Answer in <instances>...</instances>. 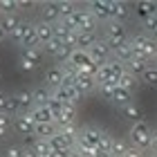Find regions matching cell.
I'll use <instances>...</instances> for the list:
<instances>
[{
	"mask_svg": "<svg viewBox=\"0 0 157 157\" xmlns=\"http://www.w3.org/2000/svg\"><path fill=\"white\" fill-rule=\"evenodd\" d=\"M128 137H130V146L139 148V151H146L153 144V128L146 124V121H137L132 124V128L128 130Z\"/></svg>",
	"mask_w": 157,
	"mask_h": 157,
	"instance_id": "6da1fadb",
	"label": "cell"
},
{
	"mask_svg": "<svg viewBox=\"0 0 157 157\" xmlns=\"http://www.w3.org/2000/svg\"><path fill=\"white\" fill-rule=\"evenodd\" d=\"M38 9H40V16L45 23L49 25H56L61 20V9H59V2H38Z\"/></svg>",
	"mask_w": 157,
	"mask_h": 157,
	"instance_id": "ba28073f",
	"label": "cell"
},
{
	"mask_svg": "<svg viewBox=\"0 0 157 157\" xmlns=\"http://www.w3.org/2000/svg\"><path fill=\"white\" fill-rule=\"evenodd\" d=\"M9 135V128H0V139H5Z\"/></svg>",
	"mask_w": 157,
	"mask_h": 157,
	"instance_id": "6f0895ef",
	"label": "cell"
},
{
	"mask_svg": "<svg viewBox=\"0 0 157 157\" xmlns=\"http://www.w3.org/2000/svg\"><path fill=\"white\" fill-rule=\"evenodd\" d=\"M13 130H16L18 135H25V137H32L34 135V119H32V115L27 112V115H18V117H13Z\"/></svg>",
	"mask_w": 157,
	"mask_h": 157,
	"instance_id": "52a82bcc",
	"label": "cell"
},
{
	"mask_svg": "<svg viewBox=\"0 0 157 157\" xmlns=\"http://www.w3.org/2000/svg\"><path fill=\"white\" fill-rule=\"evenodd\" d=\"M121 117L132 121V124H137V121H144V112H141V108L135 105V101H132V103H128V105L121 108Z\"/></svg>",
	"mask_w": 157,
	"mask_h": 157,
	"instance_id": "ffe728a7",
	"label": "cell"
},
{
	"mask_svg": "<svg viewBox=\"0 0 157 157\" xmlns=\"http://www.w3.org/2000/svg\"><path fill=\"white\" fill-rule=\"evenodd\" d=\"M32 148L36 151L38 157H52V153H54V148H52V144H49V139H36V137H34Z\"/></svg>",
	"mask_w": 157,
	"mask_h": 157,
	"instance_id": "83f0119b",
	"label": "cell"
},
{
	"mask_svg": "<svg viewBox=\"0 0 157 157\" xmlns=\"http://www.w3.org/2000/svg\"><path fill=\"white\" fill-rule=\"evenodd\" d=\"M74 85H76V90L81 92V94H92V92L99 88V83H97V78H94V76H90V74H81V72H78Z\"/></svg>",
	"mask_w": 157,
	"mask_h": 157,
	"instance_id": "8fae6325",
	"label": "cell"
},
{
	"mask_svg": "<svg viewBox=\"0 0 157 157\" xmlns=\"http://www.w3.org/2000/svg\"><path fill=\"white\" fill-rule=\"evenodd\" d=\"M139 83H144L146 88H157V65H148V70L139 76Z\"/></svg>",
	"mask_w": 157,
	"mask_h": 157,
	"instance_id": "f546056e",
	"label": "cell"
},
{
	"mask_svg": "<svg viewBox=\"0 0 157 157\" xmlns=\"http://www.w3.org/2000/svg\"><path fill=\"white\" fill-rule=\"evenodd\" d=\"M67 34H70V29L65 27V23H63V20H59V23L54 25V38H59L61 43L67 38Z\"/></svg>",
	"mask_w": 157,
	"mask_h": 157,
	"instance_id": "ab89813d",
	"label": "cell"
},
{
	"mask_svg": "<svg viewBox=\"0 0 157 157\" xmlns=\"http://www.w3.org/2000/svg\"><path fill=\"white\" fill-rule=\"evenodd\" d=\"M56 132H59V126L56 124H36L34 126V137L36 139H49Z\"/></svg>",
	"mask_w": 157,
	"mask_h": 157,
	"instance_id": "603a6c76",
	"label": "cell"
},
{
	"mask_svg": "<svg viewBox=\"0 0 157 157\" xmlns=\"http://www.w3.org/2000/svg\"><path fill=\"white\" fill-rule=\"evenodd\" d=\"M29 115L34 119V124H54V115H52V110H49L47 105H36Z\"/></svg>",
	"mask_w": 157,
	"mask_h": 157,
	"instance_id": "e0dca14e",
	"label": "cell"
},
{
	"mask_svg": "<svg viewBox=\"0 0 157 157\" xmlns=\"http://www.w3.org/2000/svg\"><path fill=\"white\" fill-rule=\"evenodd\" d=\"M47 108L52 110V115H54V119H56V117H61V112H63V108H65V105H63L59 99H54V97H52V99L47 101Z\"/></svg>",
	"mask_w": 157,
	"mask_h": 157,
	"instance_id": "b9f144b4",
	"label": "cell"
},
{
	"mask_svg": "<svg viewBox=\"0 0 157 157\" xmlns=\"http://www.w3.org/2000/svg\"><path fill=\"white\" fill-rule=\"evenodd\" d=\"M110 47H112V45H110ZM112 59L119 61V63H124V65H128V63L135 59V49H132V45H130V40L112 47Z\"/></svg>",
	"mask_w": 157,
	"mask_h": 157,
	"instance_id": "9c48e42d",
	"label": "cell"
},
{
	"mask_svg": "<svg viewBox=\"0 0 157 157\" xmlns=\"http://www.w3.org/2000/svg\"><path fill=\"white\" fill-rule=\"evenodd\" d=\"M5 36H7V32L2 29V25H0V43H2V40H5Z\"/></svg>",
	"mask_w": 157,
	"mask_h": 157,
	"instance_id": "680465c9",
	"label": "cell"
},
{
	"mask_svg": "<svg viewBox=\"0 0 157 157\" xmlns=\"http://www.w3.org/2000/svg\"><path fill=\"white\" fill-rule=\"evenodd\" d=\"M128 148H130V144H126L124 139H115V146H112V155H115V157H124Z\"/></svg>",
	"mask_w": 157,
	"mask_h": 157,
	"instance_id": "60d3db41",
	"label": "cell"
},
{
	"mask_svg": "<svg viewBox=\"0 0 157 157\" xmlns=\"http://www.w3.org/2000/svg\"><path fill=\"white\" fill-rule=\"evenodd\" d=\"M11 124H13V117L9 112H0V128H11Z\"/></svg>",
	"mask_w": 157,
	"mask_h": 157,
	"instance_id": "7dc6e473",
	"label": "cell"
},
{
	"mask_svg": "<svg viewBox=\"0 0 157 157\" xmlns=\"http://www.w3.org/2000/svg\"><path fill=\"white\" fill-rule=\"evenodd\" d=\"M18 7H20V9H32V7H38V5H36V2H32V0H20Z\"/></svg>",
	"mask_w": 157,
	"mask_h": 157,
	"instance_id": "db71d44e",
	"label": "cell"
},
{
	"mask_svg": "<svg viewBox=\"0 0 157 157\" xmlns=\"http://www.w3.org/2000/svg\"><path fill=\"white\" fill-rule=\"evenodd\" d=\"M103 34H105L103 40H108L112 47L130 40V38H128V29H126V25H124V23H117V20H108V23H105V32H103Z\"/></svg>",
	"mask_w": 157,
	"mask_h": 157,
	"instance_id": "3957f363",
	"label": "cell"
},
{
	"mask_svg": "<svg viewBox=\"0 0 157 157\" xmlns=\"http://www.w3.org/2000/svg\"><path fill=\"white\" fill-rule=\"evenodd\" d=\"M117 85H119V88H124V90H128V92H132V90L139 85V78L135 76V74H130V72L126 70V74L119 78V83H117Z\"/></svg>",
	"mask_w": 157,
	"mask_h": 157,
	"instance_id": "4dcf8cb0",
	"label": "cell"
},
{
	"mask_svg": "<svg viewBox=\"0 0 157 157\" xmlns=\"http://www.w3.org/2000/svg\"><path fill=\"white\" fill-rule=\"evenodd\" d=\"M99 157H115V155H112V153H103V151H101V153H99Z\"/></svg>",
	"mask_w": 157,
	"mask_h": 157,
	"instance_id": "91938a15",
	"label": "cell"
},
{
	"mask_svg": "<svg viewBox=\"0 0 157 157\" xmlns=\"http://www.w3.org/2000/svg\"><path fill=\"white\" fill-rule=\"evenodd\" d=\"M45 81H47V88L54 90L59 85L65 83V74H63V65H52L45 70Z\"/></svg>",
	"mask_w": 157,
	"mask_h": 157,
	"instance_id": "30bf717a",
	"label": "cell"
},
{
	"mask_svg": "<svg viewBox=\"0 0 157 157\" xmlns=\"http://www.w3.org/2000/svg\"><path fill=\"white\" fill-rule=\"evenodd\" d=\"M0 13H5V7H2V0H0Z\"/></svg>",
	"mask_w": 157,
	"mask_h": 157,
	"instance_id": "6125c7cd",
	"label": "cell"
},
{
	"mask_svg": "<svg viewBox=\"0 0 157 157\" xmlns=\"http://www.w3.org/2000/svg\"><path fill=\"white\" fill-rule=\"evenodd\" d=\"M135 7H137V13H139L144 20L157 16V2H153V0H141V2H137Z\"/></svg>",
	"mask_w": 157,
	"mask_h": 157,
	"instance_id": "7402d4cb",
	"label": "cell"
},
{
	"mask_svg": "<svg viewBox=\"0 0 157 157\" xmlns=\"http://www.w3.org/2000/svg\"><path fill=\"white\" fill-rule=\"evenodd\" d=\"M36 36H38V45L45 47L49 40H54V25L45 23V20L36 23Z\"/></svg>",
	"mask_w": 157,
	"mask_h": 157,
	"instance_id": "4fadbf2b",
	"label": "cell"
},
{
	"mask_svg": "<svg viewBox=\"0 0 157 157\" xmlns=\"http://www.w3.org/2000/svg\"><path fill=\"white\" fill-rule=\"evenodd\" d=\"M49 144H52L54 151H74V141L70 139V137H65L61 130L49 137Z\"/></svg>",
	"mask_w": 157,
	"mask_h": 157,
	"instance_id": "9a60e30c",
	"label": "cell"
},
{
	"mask_svg": "<svg viewBox=\"0 0 157 157\" xmlns=\"http://www.w3.org/2000/svg\"><path fill=\"white\" fill-rule=\"evenodd\" d=\"M81 141H85L88 146H94V148H101V141H103V132L97 130V128H81Z\"/></svg>",
	"mask_w": 157,
	"mask_h": 157,
	"instance_id": "7c38bea8",
	"label": "cell"
},
{
	"mask_svg": "<svg viewBox=\"0 0 157 157\" xmlns=\"http://www.w3.org/2000/svg\"><path fill=\"white\" fill-rule=\"evenodd\" d=\"M61 45H63V43H61L59 38H54V40H49V43H47V45L43 47V49H45V54H49V56L54 59V54H56V52L61 49Z\"/></svg>",
	"mask_w": 157,
	"mask_h": 157,
	"instance_id": "ee69618b",
	"label": "cell"
},
{
	"mask_svg": "<svg viewBox=\"0 0 157 157\" xmlns=\"http://www.w3.org/2000/svg\"><path fill=\"white\" fill-rule=\"evenodd\" d=\"M7 101H9V94L0 92V112H7Z\"/></svg>",
	"mask_w": 157,
	"mask_h": 157,
	"instance_id": "f5cc1de1",
	"label": "cell"
},
{
	"mask_svg": "<svg viewBox=\"0 0 157 157\" xmlns=\"http://www.w3.org/2000/svg\"><path fill=\"white\" fill-rule=\"evenodd\" d=\"M70 157H83L81 153H76V151H72V153H70Z\"/></svg>",
	"mask_w": 157,
	"mask_h": 157,
	"instance_id": "94428289",
	"label": "cell"
},
{
	"mask_svg": "<svg viewBox=\"0 0 157 157\" xmlns=\"http://www.w3.org/2000/svg\"><path fill=\"white\" fill-rule=\"evenodd\" d=\"M18 65H20V70H23V72H34V70L38 67L36 63H32L29 59H23V56H20V63H18Z\"/></svg>",
	"mask_w": 157,
	"mask_h": 157,
	"instance_id": "bcb514c9",
	"label": "cell"
},
{
	"mask_svg": "<svg viewBox=\"0 0 157 157\" xmlns=\"http://www.w3.org/2000/svg\"><path fill=\"white\" fill-rule=\"evenodd\" d=\"M130 45L135 49V56H139V59L153 61L157 56V40H153L148 34H137V36H132Z\"/></svg>",
	"mask_w": 157,
	"mask_h": 157,
	"instance_id": "7a4b0ae2",
	"label": "cell"
},
{
	"mask_svg": "<svg viewBox=\"0 0 157 157\" xmlns=\"http://www.w3.org/2000/svg\"><path fill=\"white\" fill-rule=\"evenodd\" d=\"M88 11L99 23H108L110 20V0H92V2H88Z\"/></svg>",
	"mask_w": 157,
	"mask_h": 157,
	"instance_id": "8992f818",
	"label": "cell"
},
{
	"mask_svg": "<svg viewBox=\"0 0 157 157\" xmlns=\"http://www.w3.org/2000/svg\"><path fill=\"white\" fill-rule=\"evenodd\" d=\"M128 16H130V9H128V5H126V2H119V0H110V20L124 23Z\"/></svg>",
	"mask_w": 157,
	"mask_h": 157,
	"instance_id": "5bb4252c",
	"label": "cell"
},
{
	"mask_svg": "<svg viewBox=\"0 0 157 157\" xmlns=\"http://www.w3.org/2000/svg\"><path fill=\"white\" fill-rule=\"evenodd\" d=\"M32 97H34V103L36 105H47V101L52 99V90L45 88V85H38V88L32 90Z\"/></svg>",
	"mask_w": 157,
	"mask_h": 157,
	"instance_id": "484cf974",
	"label": "cell"
},
{
	"mask_svg": "<svg viewBox=\"0 0 157 157\" xmlns=\"http://www.w3.org/2000/svg\"><path fill=\"white\" fill-rule=\"evenodd\" d=\"M70 153H72V151H54L52 157H70Z\"/></svg>",
	"mask_w": 157,
	"mask_h": 157,
	"instance_id": "11a10c76",
	"label": "cell"
},
{
	"mask_svg": "<svg viewBox=\"0 0 157 157\" xmlns=\"http://www.w3.org/2000/svg\"><path fill=\"white\" fill-rule=\"evenodd\" d=\"M59 9H61V20H63V18H67V16H72V13L76 11V7H74V2L61 0V2H59Z\"/></svg>",
	"mask_w": 157,
	"mask_h": 157,
	"instance_id": "f35d334b",
	"label": "cell"
},
{
	"mask_svg": "<svg viewBox=\"0 0 157 157\" xmlns=\"http://www.w3.org/2000/svg\"><path fill=\"white\" fill-rule=\"evenodd\" d=\"M97 27H99V20L88 9H81V32H97Z\"/></svg>",
	"mask_w": 157,
	"mask_h": 157,
	"instance_id": "4316f807",
	"label": "cell"
},
{
	"mask_svg": "<svg viewBox=\"0 0 157 157\" xmlns=\"http://www.w3.org/2000/svg\"><path fill=\"white\" fill-rule=\"evenodd\" d=\"M148 65H151V61H146V59H139V56H135V59H132V61L126 65V70H128L130 74H135V76L139 78V76H141V74H144L146 70H148Z\"/></svg>",
	"mask_w": 157,
	"mask_h": 157,
	"instance_id": "cb8c5ba5",
	"label": "cell"
},
{
	"mask_svg": "<svg viewBox=\"0 0 157 157\" xmlns=\"http://www.w3.org/2000/svg\"><path fill=\"white\" fill-rule=\"evenodd\" d=\"M115 92H117V83H99V94H101L105 101L112 103V99H115Z\"/></svg>",
	"mask_w": 157,
	"mask_h": 157,
	"instance_id": "836d02e7",
	"label": "cell"
},
{
	"mask_svg": "<svg viewBox=\"0 0 157 157\" xmlns=\"http://www.w3.org/2000/svg\"><path fill=\"white\" fill-rule=\"evenodd\" d=\"M97 43H99V36H97V32H78V45H76V49L90 52V49L94 47Z\"/></svg>",
	"mask_w": 157,
	"mask_h": 157,
	"instance_id": "ac0fdd59",
	"label": "cell"
},
{
	"mask_svg": "<svg viewBox=\"0 0 157 157\" xmlns=\"http://www.w3.org/2000/svg\"><path fill=\"white\" fill-rule=\"evenodd\" d=\"M74 151H76V153H81L83 157H99V153H101L99 148H94V146H88L85 141H81V137H78V141L74 144Z\"/></svg>",
	"mask_w": 157,
	"mask_h": 157,
	"instance_id": "1f68e13d",
	"label": "cell"
},
{
	"mask_svg": "<svg viewBox=\"0 0 157 157\" xmlns=\"http://www.w3.org/2000/svg\"><path fill=\"white\" fill-rule=\"evenodd\" d=\"M155 61H157V56H155Z\"/></svg>",
	"mask_w": 157,
	"mask_h": 157,
	"instance_id": "e7e4bbea",
	"label": "cell"
},
{
	"mask_svg": "<svg viewBox=\"0 0 157 157\" xmlns=\"http://www.w3.org/2000/svg\"><path fill=\"white\" fill-rule=\"evenodd\" d=\"M74 117H76V105H65V108H63V112H61V117L54 119V124L59 126V128L67 126V124H76Z\"/></svg>",
	"mask_w": 157,
	"mask_h": 157,
	"instance_id": "d4e9b609",
	"label": "cell"
},
{
	"mask_svg": "<svg viewBox=\"0 0 157 157\" xmlns=\"http://www.w3.org/2000/svg\"><path fill=\"white\" fill-rule=\"evenodd\" d=\"M153 157H157V155H153Z\"/></svg>",
	"mask_w": 157,
	"mask_h": 157,
	"instance_id": "03108f58",
	"label": "cell"
},
{
	"mask_svg": "<svg viewBox=\"0 0 157 157\" xmlns=\"http://www.w3.org/2000/svg\"><path fill=\"white\" fill-rule=\"evenodd\" d=\"M151 148H153V153L157 155V132H153V144H151Z\"/></svg>",
	"mask_w": 157,
	"mask_h": 157,
	"instance_id": "9f6ffc18",
	"label": "cell"
},
{
	"mask_svg": "<svg viewBox=\"0 0 157 157\" xmlns=\"http://www.w3.org/2000/svg\"><path fill=\"white\" fill-rule=\"evenodd\" d=\"M112 146H115V139H112L110 135H103V141H101V148H99V151H103V153H112Z\"/></svg>",
	"mask_w": 157,
	"mask_h": 157,
	"instance_id": "f6af8a7d",
	"label": "cell"
},
{
	"mask_svg": "<svg viewBox=\"0 0 157 157\" xmlns=\"http://www.w3.org/2000/svg\"><path fill=\"white\" fill-rule=\"evenodd\" d=\"M128 103H132V92H128V90H124V88H119V85H117V92H115V99H112V105H117V108L121 110V108L128 105Z\"/></svg>",
	"mask_w": 157,
	"mask_h": 157,
	"instance_id": "f1b7e54d",
	"label": "cell"
},
{
	"mask_svg": "<svg viewBox=\"0 0 157 157\" xmlns=\"http://www.w3.org/2000/svg\"><path fill=\"white\" fill-rule=\"evenodd\" d=\"M88 54H90V59L94 61L97 65H103V63H110L112 61V47H110L108 40H99Z\"/></svg>",
	"mask_w": 157,
	"mask_h": 157,
	"instance_id": "5b68a950",
	"label": "cell"
},
{
	"mask_svg": "<svg viewBox=\"0 0 157 157\" xmlns=\"http://www.w3.org/2000/svg\"><path fill=\"white\" fill-rule=\"evenodd\" d=\"M23 23H25V20L20 18V13H18V11H16V13H5L2 20H0V25H2V29H5L7 34H13Z\"/></svg>",
	"mask_w": 157,
	"mask_h": 157,
	"instance_id": "2e32d148",
	"label": "cell"
},
{
	"mask_svg": "<svg viewBox=\"0 0 157 157\" xmlns=\"http://www.w3.org/2000/svg\"><path fill=\"white\" fill-rule=\"evenodd\" d=\"M2 7H5V13H16L18 2L16 0H2Z\"/></svg>",
	"mask_w": 157,
	"mask_h": 157,
	"instance_id": "681fc988",
	"label": "cell"
},
{
	"mask_svg": "<svg viewBox=\"0 0 157 157\" xmlns=\"http://www.w3.org/2000/svg\"><path fill=\"white\" fill-rule=\"evenodd\" d=\"M144 25H146L148 36H151L153 40H157V16H155V18H148V20H144Z\"/></svg>",
	"mask_w": 157,
	"mask_h": 157,
	"instance_id": "7bdbcfd3",
	"label": "cell"
},
{
	"mask_svg": "<svg viewBox=\"0 0 157 157\" xmlns=\"http://www.w3.org/2000/svg\"><path fill=\"white\" fill-rule=\"evenodd\" d=\"M124 157H146V153H144V151H139V148H135V146H130V148L126 151Z\"/></svg>",
	"mask_w": 157,
	"mask_h": 157,
	"instance_id": "816d5d0a",
	"label": "cell"
},
{
	"mask_svg": "<svg viewBox=\"0 0 157 157\" xmlns=\"http://www.w3.org/2000/svg\"><path fill=\"white\" fill-rule=\"evenodd\" d=\"M72 52H74V49H72V47H67L65 43H63L61 49L54 54V61H56V63H70V56H72Z\"/></svg>",
	"mask_w": 157,
	"mask_h": 157,
	"instance_id": "d590c367",
	"label": "cell"
},
{
	"mask_svg": "<svg viewBox=\"0 0 157 157\" xmlns=\"http://www.w3.org/2000/svg\"><path fill=\"white\" fill-rule=\"evenodd\" d=\"M59 130H61L63 135H65V137H70V139L74 141V144L78 141V137H81V128H78L76 124H67V126H63V128H59Z\"/></svg>",
	"mask_w": 157,
	"mask_h": 157,
	"instance_id": "e575fe53",
	"label": "cell"
},
{
	"mask_svg": "<svg viewBox=\"0 0 157 157\" xmlns=\"http://www.w3.org/2000/svg\"><path fill=\"white\" fill-rule=\"evenodd\" d=\"M23 59H29L32 63H36V65H40L43 61H45V49H43L40 45H34V47H23Z\"/></svg>",
	"mask_w": 157,
	"mask_h": 157,
	"instance_id": "44dd1931",
	"label": "cell"
},
{
	"mask_svg": "<svg viewBox=\"0 0 157 157\" xmlns=\"http://www.w3.org/2000/svg\"><path fill=\"white\" fill-rule=\"evenodd\" d=\"M0 146H2V139H0Z\"/></svg>",
	"mask_w": 157,
	"mask_h": 157,
	"instance_id": "be15d7a7",
	"label": "cell"
},
{
	"mask_svg": "<svg viewBox=\"0 0 157 157\" xmlns=\"http://www.w3.org/2000/svg\"><path fill=\"white\" fill-rule=\"evenodd\" d=\"M7 112H9L11 117L23 115V112H20V105H18V99H16V94H9V101H7Z\"/></svg>",
	"mask_w": 157,
	"mask_h": 157,
	"instance_id": "74e56055",
	"label": "cell"
},
{
	"mask_svg": "<svg viewBox=\"0 0 157 157\" xmlns=\"http://www.w3.org/2000/svg\"><path fill=\"white\" fill-rule=\"evenodd\" d=\"M16 99H18V105H20V112H23V115H27V112H32L34 108H36V103H34V97H32V92H27V90H20V92H16Z\"/></svg>",
	"mask_w": 157,
	"mask_h": 157,
	"instance_id": "d6986e66",
	"label": "cell"
},
{
	"mask_svg": "<svg viewBox=\"0 0 157 157\" xmlns=\"http://www.w3.org/2000/svg\"><path fill=\"white\" fill-rule=\"evenodd\" d=\"M112 83V76H110V63H103V65H99L97 70V83Z\"/></svg>",
	"mask_w": 157,
	"mask_h": 157,
	"instance_id": "8d00e7d4",
	"label": "cell"
},
{
	"mask_svg": "<svg viewBox=\"0 0 157 157\" xmlns=\"http://www.w3.org/2000/svg\"><path fill=\"white\" fill-rule=\"evenodd\" d=\"M63 23H65V27L70 32H81V9H76L72 16L63 18Z\"/></svg>",
	"mask_w": 157,
	"mask_h": 157,
	"instance_id": "d6a6232c",
	"label": "cell"
},
{
	"mask_svg": "<svg viewBox=\"0 0 157 157\" xmlns=\"http://www.w3.org/2000/svg\"><path fill=\"white\" fill-rule=\"evenodd\" d=\"M11 38L16 40V43H20V45H25V47H34V45H38L36 23H23L16 32L11 34Z\"/></svg>",
	"mask_w": 157,
	"mask_h": 157,
	"instance_id": "277c9868",
	"label": "cell"
},
{
	"mask_svg": "<svg viewBox=\"0 0 157 157\" xmlns=\"http://www.w3.org/2000/svg\"><path fill=\"white\" fill-rule=\"evenodd\" d=\"M20 157H38V155H36V151H34L32 146L25 144V146H20Z\"/></svg>",
	"mask_w": 157,
	"mask_h": 157,
	"instance_id": "f907efd6",
	"label": "cell"
},
{
	"mask_svg": "<svg viewBox=\"0 0 157 157\" xmlns=\"http://www.w3.org/2000/svg\"><path fill=\"white\" fill-rule=\"evenodd\" d=\"M2 157H20V146H7Z\"/></svg>",
	"mask_w": 157,
	"mask_h": 157,
	"instance_id": "c3c4849f",
	"label": "cell"
}]
</instances>
